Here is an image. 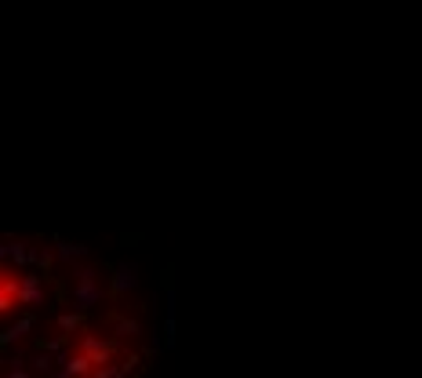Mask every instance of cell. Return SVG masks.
I'll return each mask as SVG.
<instances>
[{
    "label": "cell",
    "instance_id": "1",
    "mask_svg": "<svg viewBox=\"0 0 422 378\" xmlns=\"http://www.w3.org/2000/svg\"><path fill=\"white\" fill-rule=\"evenodd\" d=\"M66 298H70V306L81 309V313L98 309L102 302L109 298V280H106V273H102L92 258H84V262H76V266H70V269H66Z\"/></svg>",
    "mask_w": 422,
    "mask_h": 378
},
{
    "label": "cell",
    "instance_id": "2",
    "mask_svg": "<svg viewBox=\"0 0 422 378\" xmlns=\"http://www.w3.org/2000/svg\"><path fill=\"white\" fill-rule=\"evenodd\" d=\"M15 313H22V266H11L4 258V266H0V317L11 320Z\"/></svg>",
    "mask_w": 422,
    "mask_h": 378
},
{
    "label": "cell",
    "instance_id": "3",
    "mask_svg": "<svg viewBox=\"0 0 422 378\" xmlns=\"http://www.w3.org/2000/svg\"><path fill=\"white\" fill-rule=\"evenodd\" d=\"M48 302V284L41 273L22 269V309H41Z\"/></svg>",
    "mask_w": 422,
    "mask_h": 378
},
{
    "label": "cell",
    "instance_id": "4",
    "mask_svg": "<svg viewBox=\"0 0 422 378\" xmlns=\"http://www.w3.org/2000/svg\"><path fill=\"white\" fill-rule=\"evenodd\" d=\"M4 378H25V371H22V364L15 360V368H8V375Z\"/></svg>",
    "mask_w": 422,
    "mask_h": 378
}]
</instances>
